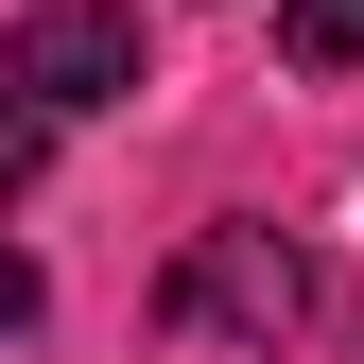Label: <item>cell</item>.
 <instances>
[{
    "label": "cell",
    "mask_w": 364,
    "mask_h": 364,
    "mask_svg": "<svg viewBox=\"0 0 364 364\" xmlns=\"http://www.w3.org/2000/svg\"><path fill=\"white\" fill-rule=\"evenodd\" d=\"M0 87H35V105H122V87H139V18H122V0H35L18 18V53H0Z\"/></svg>",
    "instance_id": "cell-1"
},
{
    "label": "cell",
    "mask_w": 364,
    "mask_h": 364,
    "mask_svg": "<svg viewBox=\"0 0 364 364\" xmlns=\"http://www.w3.org/2000/svg\"><path fill=\"white\" fill-rule=\"evenodd\" d=\"M156 312H173V330H260V347H278L295 330V243H278V225H208Z\"/></svg>",
    "instance_id": "cell-2"
},
{
    "label": "cell",
    "mask_w": 364,
    "mask_h": 364,
    "mask_svg": "<svg viewBox=\"0 0 364 364\" xmlns=\"http://www.w3.org/2000/svg\"><path fill=\"white\" fill-rule=\"evenodd\" d=\"M278 53L295 70H364V0H278Z\"/></svg>",
    "instance_id": "cell-3"
},
{
    "label": "cell",
    "mask_w": 364,
    "mask_h": 364,
    "mask_svg": "<svg viewBox=\"0 0 364 364\" xmlns=\"http://www.w3.org/2000/svg\"><path fill=\"white\" fill-rule=\"evenodd\" d=\"M35 173H53V105H35V87H0V208H18Z\"/></svg>",
    "instance_id": "cell-4"
},
{
    "label": "cell",
    "mask_w": 364,
    "mask_h": 364,
    "mask_svg": "<svg viewBox=\"0 0 364 364\" xmlns=\"http://www.w3.org/2000/svg\"><path fill=\"white\" fill-rule=\"evenodd\" d=\"M0 330H35V260L18 243H0Z\"/></svg>",
    "instance_id": "cell-5"
}]
</instances>
